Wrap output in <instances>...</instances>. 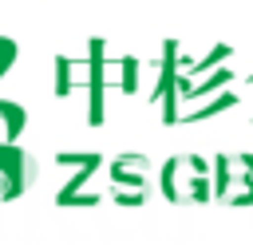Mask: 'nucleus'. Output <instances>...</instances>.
Listing matches in <instances>:
<instances>
[]
</instances>
